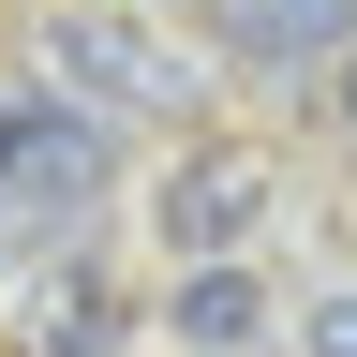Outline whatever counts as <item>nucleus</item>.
I'll list each match as a JSON object with an SVG mask.
<instances>
[{
	"mask_svg": "<svg viewBox=\"0 0 357 357\" xmlns=\"http://www.w3.org/2000/svg\"><path fill=\"white\" fill-rule=\"evenodd\" d=\"M208 60H238V75H342L357 60V0H208Z\"/></svg>",
	"mask_w": 357,
	"mask_h": 357,
	"instance_id": "4",
	"label": "nucleus"
},
{
	"mask_svg": "<svg viewBox=\"0 0 357 357\" xmlns=\"http://www.w3.org/2000/svg\"><path fill=\"white\" fill-rule=\"evenodd\" d=\"M45 75H60L75 105H105V119H178V105H194V60H178L134 0H75V15H45Z\"/></svg>",
	"mask_w": 357,
	"mask_h": 357,
	"instance_id": "2",
	"label": "nucleus"
},
{
	"mask_svg": "<svg viewBox=\"0 0 357 357\" xmlns=\"http://www.w3.org/2000/svg\"><path fill=\"white\" fill-rule=\"evenodd\" d=\"M105 328H119V312H105L89 268H60V283L30 298V357H105Z\"/></svg>",
	"mask_w": 357,
	"mask_h": 357,
	"instance_id": "6",
	"label": "nucleus"
},
{
	"mask_svg": "<svg viewBox=\"0 0 357 357\" xmlns=\"http://www.w3.org/2000/svg\"><path fill=\"white\" fill-rule=\"evenodd\" d=\"M298 357H357V283H342V298H312V312H298Z\"/></svg>",
	"mask_w": 357,
	"mask_h": 357,
	"instance_id": "7",
	"label": "nucleus"
},
{
	"mask_svg": "<svg viewBox=\"0 0 357 357\" xmlns=\"http://www.w3.org/2000/svg\"><path fill=\"white\" fill-rule=\"evenodd\" d=\"M268 149H238V134H208V149H178L164 164V194H149V223H164V253L194 268V253H238L253 223H268Z\"/></svg>",
	"mask_w": 357,
	"mask_h": 357,
	"instance_id": "3",
	"label": "nucleus"
},
{
	"mask_svg": "<svg viewBox=\"0 0 357 357\" xmlns=\"http://www.w3.org/2000/svg\"><path fill=\"white\" fill-rule=\"evenodd\" d=\"M105 178V105H75L60 75H0V223H75Z\"/></svg>",
	"mask_w": 357,
	"mask_h": 357,
	"instance_id": "1",
	"label": "nucleus"
},
{
	"mask_svg": "<svg viewBox=\"0 0 357 357\" xmlns=\"http://www.w3.org/2000/svg\"><path fill=\"white\" fill-rule=\"evenodd\" d=\"M164 312H178V342H208V357H238V342H268V283H253L238 253H194Z\"/></svg>",
	"mask_w": 357,
	"mask_h": 357,
	"instance_id": "5",
	"label": "nucleus"
},
{
	"mask_svg": "<svg viewBox=\"0 0 357 357\" xmlns=\"http://www.w3.org/2000/svg\"><path fill=\"white\" fill-rule=\"evenodd\" d=\"M328 89H342V119H357V60H342V75H328Z\"/></svg>",
	"mask_w": 357,
	"mask_h": 357,
	"instance_id": "8",
	"label": "nucleus"
}]
</instances>
